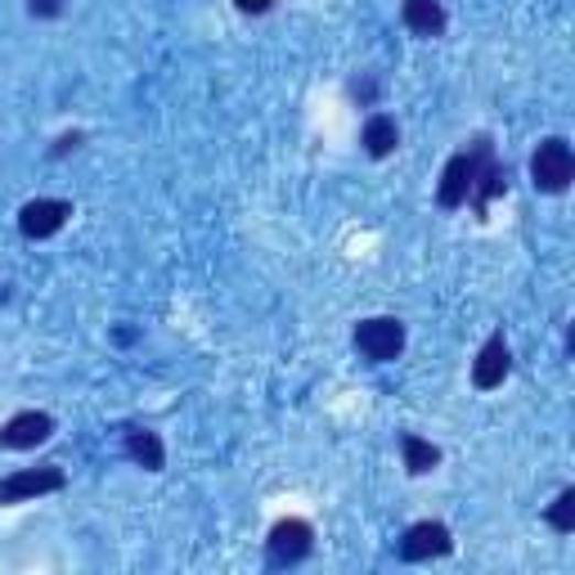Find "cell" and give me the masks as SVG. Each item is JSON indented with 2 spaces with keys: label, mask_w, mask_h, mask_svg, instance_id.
<instances>
[{
  "label": "cell",
  "mask_w": 575,
  "mask_h": 575,
  "mask_svg": "<svg viewBox=\"0 0 575 575\" xmlns=\"http://www.w3.org/2000/svg\"><path fill=\"white\" fill-rule=\"evenodd\" d=\"M490 158H495V149H490V140H486V135H477L464 153H454V158L445 162V171H441L436 203H441L445 211L464 207V203H468V194H473V185H477V176H481V166H486Z\"/></svg>",
  "instance_id": "1"
},
{
  "label": "cell",
  "mask_w": 575,
  "mask_h": 575,
  "mask_svg": "<svg viewBox=\"0 0 575 575\" xmlns=\"http://www.w3.org/2000/svg\"><path fill=\"white\" fill-rule=\"evenodd\" d=\"M571 181H575V153H571V144L562 135L540 140V149L531 158V185L540 194H566Z\"/></svg>",
  "instance_id": "2"
},
{
  "label": "cell",
  "mask_w": 575,
  "mask_h": 575,
  "mask_svg": "<svg viewBox=\"0 0 575 575\" xmlns=\"http://www.w3.org/2000/svg\"><path fill=\"white\" fill-rule=\"evenodd\" d=\"M356 351L369 360V365H387L405 351V324L391 319V315H373V319H360L356 324Z\"/></svg>",
  "instance_id": "3"
},
{
  "label": "cell",
  "mask_w": 575,
  "mask_h": 575,
  "mask_svg": "<svg viewBox=\"0 0 575 575\" xmlns=\"http://www.w3.org/2000/svg\"><path fill=\"white\" fill-rule=\"evenodd\" d=\"M315 549V531L311 522H302V517H283V522H274L270 540H265V557L270 566H297L306 562Z\"/></svg>",
  "instance_id": "4"
},
{
  "label": "cell",
  "mask_w": 575,
  "mask_h": 575,
  "mask_svg": "<svg viewBox=\"0 0 575 575\" xmlns=\"http://www.w3.org/2000/svg\"><path fill=\"white\" fill-rule=\"evenodd\" d=\"M64 486H68V477H64V468H54V464L23 468V473L0 481V503H23V499H36V495H54V490H64Z\"/></svg>",
  "instance_id": "5"
},
{
  "label": "cell",
  "mask_w": 575,
  "mask_h": 575,
  "mask_svg": "<svg viewBox=\"0 0 575 575\" xmlns=\"http://www.w3.org/2000/svg\"><path fill=\"white\" fill-rule=\"evenodd\" d=\"M508 373H512L508 337H503V333H490V337H486V347H481L477 360H473V387H477V391H495Z\"/></svg>",
  "instance_id": "6"
},
{
  "label": "cell",
  "mask_w": 575,
  "mask_h": 575,
  "mask_svg": "<svg viewBox=\"0 0 575 575\" xmlns=\"http://www.w3.org/2000/svg\"><path fill=\"white\" fill-rule=\"evenodd\" d=\"M68 216H73V203H64V198H36V203H28L19 211V229H23L28 239H50V235H59V229L68 225Z\"/></svg>",
  "instance_id": "7"
},
{
  "label": "cell",
  "mask_w": 575,
  "mask_h": 575,
  "mask_svg": "<svg viewBox=\"0 0 575 575\" xmlns=\"http://www.w3.org/2000/svg\"><path fill=\"white\" fill-rule=\"evenodd\" d=\"M54 436V419L41 410H23L14 414L6 427H0V449H36Z\"/></svg>",
  "instance_id": "8"
},
{
  "label": "cell",
  "mask_w": 575,
  "mask_h": 575,
  "mask_svg": "<svg viewBox=\"0 0 575 575\" xmlns=\"http://www.w3.org/2000/svg\"><path fill=\"white\" fill-rule=\"evenodd\" d=\"M454 549L449 540V527L445 522H419L405 531V540H400V557L405 562H427V557H445Z\"/></svg>",
  "instance_id": "9"
},
{
  "label": "cell",
  "mask_w": 575,
  "mask_h": 575,
  "mask_svg": "<svg viewBox=\"0 0 575 575\" xmlns=\"http://www.w3.org/2000/svg\"><path fill=\"white\" fill-rule=\"evenodd\" d=\"M400 19H405V28H410L414 36H441V32H445V10H441V0H405Z\"/></svg>",
  "instance_id": "10"
},
{
  "label": "cell",
  "mask_w": 575,
  "mask_h": 575,
  "mask_svg": "<svg viewBox=\"0 0 575 575\" xmlns=\"http://www.w3.org/2000/svg\"><path fill=\"white\" fill-rule=\"evenodd\" d=\"M127 454L135 458L144 473H162V464H166V449H162L158 432H149V427H131L127 432Z\"/></svg>",
  "instance_id": "11"
},
{
  "label": "cell",
  "mask_w": 575,
  "mask_h": 575,
  "mask_svg": "<svg viewBox=\"0 0 575 575\" xmlns=\"http://www.w3.org/2000/svg\"><path fill=\"white\" fill-rule=\"evenodd\" d=\"M395 144H400L395 118H387V112H373V118L365 122V153H369V158H387Z\"/></svg>",
  "instance_id": "12"
},
{
  "label": "cell",
  "mask_w": 575,
  "mask_h": 575,
  "mask_svg": "<svg viewBox=\"0 0 575 575\" xmlns=\"http://www.w3.org/2000/svg\"><path fill=\"white\" fill-rule=\"evenodd\" d=\"M400 449H405V468H410L414 477H423V473H432V468L441 464V449H436L432 441L414 436V432H405V436H400Z\"/></svg>",
  "instance_id": "13"
},
{
  "label": "cell",
  "mask_w": 575,
  "mask_h": 575,
  "mask_svg": "<svg viewBox=\"0 0 575 575\" xmlns=\"http://www.w3.org/2000/svg\"><path fill=\"white\" fill-rule=\"evenodd\" d=\"M549 527H553V531H562V535H571V531H575V490H571V486L553 499V508H549Z\"/></svg>",
  "instance_id": "14"
},
{
  "label": "cell",
  "mask_w": 575,
  "mask_h": 575,
  "mask_svg": "<svg viewBox=\"0 0 575 575\" xmlns=\"http://www.w3.org/2000/svg\"><path fill=\"white\" fill-rule=\"evenodd\" d=\"M32 14H36V19H54V14H64V0H32Z\"/></svg>",
  "instance_id": "15"
}]
</instances>
